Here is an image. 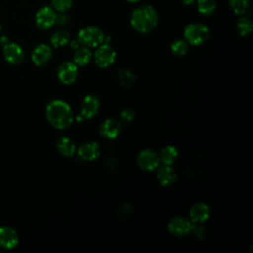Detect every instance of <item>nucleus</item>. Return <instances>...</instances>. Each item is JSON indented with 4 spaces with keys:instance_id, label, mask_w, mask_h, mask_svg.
Instances as JSON below:
<instances>
[{
    "instance_id": "obj_1",
    "label": "nucleus",
    "mask_w": 253,
    "mask_h": 253,
    "mask_svg": "<svg viewBox=\"0 0 253 253\" xmlns=\"http://www.w3.org/2000/svg\"><path fill=\"white\" fill-rule=\"evenodd\" d=\"M45 117L49 125L56 129H65L74 121L73 112L69 104L59 99L52 100L46 105Z\"/></svg>"
},
{
    "instance_id": "obj_2",
    "label": "nucleus",
    "mask_w": 253,
    "mask_h": 253,
    "mask_svg": "<svg viewBox=\"0 0 253 253\" xmlns=\"http://www.w3.org/2000/svg\"><path fill=\"white\" fill-rule=\"evenodd\" d=\"M158 23V14L151 6H140L136 8L130 16L131 27L139 33L152 31Z\"/></svg>"
},
{
    "instance_id": "obj_3",
    "label": "nucleus",
    "mask_w": 253,
    "mask_h": 253,
    "mask_svg": "<svg viewBox=\"0 0 253 253\" xmlns=\"http://www.w3.org/2000/svg\"><path fill=\"white\" fill-rule=\"evenodd\" d=\"M184 37L188 43L192 45H200L210 38V30L202 23H192L185 28Z\"/></svg>"
},
{
    "instance_id": "obj_4",
    "label": "nucleus",
    "mask_w": 253,
    "mask_h": 253,
    "mask_svg": "<svg viewBox=\"0 0 253 253\" xmlns=\"http://www.w3.org/2000/svg\"><path fill=\"white\" fill-rule=\"evenodd\" d=\"M105 35L103 31L95 26L82 28L78 33V42L87 47H97L104 42Z\"/></svg>"
},
{
    "instance_id": "obj_5",
    "label": "nucleus",
    "mask_w": 253,
    "mask_h": 253,
    "mask_svg": "<svg viewBox=\"0 0 253 253\" xmlns=\"http://www.w3.org/2000/svg\"><path fill=\"white\" fill-rule=\"evenodd\" d=\"M116 56V51L111 46V44L101 43L97 46V49L95 50L94 60L99 67L106 68L111 66L115 62Z\"/></svg>"
},
{
    "instance_id": "obj_6",
    "label": "nucleus",
    "mask_w": 253,
    "mask_h": 253,
    "mask_svg": "<svg viewBox=\"0 0 253 253\" xmlns=\"http://www.w3.org/2000/svg\"><path fill=\"white\" fill-rule=\"evenodd\" d=\"M137 165L140 169L144 171H154L158 168L160 164L158 153L152 149H143L141 150L136 157Z\"/></svg>"
},
{
    "instance_id": "obj_7",
    "label": "nucleus",
    "mask_w": 253,
    "mask_h": 253,
    "mask_svg": "<svg viewBox=\"0 0 253 253\" xmlns=\"http://www.w3.org/2000/svg\"><path fill=\"white\" fill-rule=\"evenodd\" d=\"M193 226V222L183 216H175L172 217L167 224L168 231L177 237H182L191 232Z\"/></svg>"
},
{
    "instance_id": "obj_8",
    "label": "nucleus",
    "mask_w": 253,
    "mask_h": 253,
    "mask_svg": "<svg viewBox=\"0 0 253 253\" xmlns=\"http://www.w3.org/2000/svg\"><path fill=\"white\" fill-rule=\"evenodd\" d=\"M56 74L61 83L65 85L72 84L78 77V66L73 61H64L58 66Z\"/></svg>"
},
{
    "instance_id": "obj_9",
    "label": "nucleus",
    "mask_w": 253,
    "mask_h": 253,
    "mask_svg": "<svg viewBox=\"0 0 253 253\" xmlns=\"http://www.w3.org/2000/svg\"><path fill=\"white\" fill-rule=\"evenodd\" d=\"M100 109V100L95 94L86 95L80 105V116L83 119H92Z\"/></svg>"
},
{
    "instance_id": "obj_10",
    "label": "nucleus",
    "mask_w": 253,
    "mask_h": 253,
    "mask_svg": "<svg viewBox=\"0 0 253 253\" xmlns=\"http://www.w3.org/2000/svg\"><path fill=\"white\" fill-rule=\"evenodd\" d=\"M122 130V123L115 118H108L103 121L99 127L100 134L107 139L116 138Z\"/></svg>"
},
{
    "instance_id": "obj_11",
    "label": "nucleus",
    "mask_w": 253,
    "mask_h": 253,
    "mask_svg": "<svg viewBox=\"0 0 253 253\" xmlns=\"http://www.w3.org/2000/svg\"><path fill=\"white\" fill-rule=\"evenodd\" d=\"M2 48H3V56L8 63L16 65L23 61L25 57V52L18 43L9 42Z\"/></svg>"
},
{
    "instance_id": "obj_12",
    "label": "nucleus",
    "mask_w": 253,
    "mask_h": 253,
    "mask_svg": "<svg viewBox=\"0 0 253 253\" xmlns=\"http://www.w3.org/2000/svg\"><path fill=\"white\" fill-rule=\"evenodd\" d=\"M77 155L83 161H93L96 160L101 154L100 145L95 141H88L82 143L76 149Z\"/></svg>"
},
{
    "instance_id": "obj_13",
    "label": "nucleus",
    "mask_w": 253,
    "mask_h": 253,
    "mask_svg": "<svg viewBox=\"0 0 253 253\" xmlns=\"http://www.w3.org/2000/svg\"><path fill=\"white\" fill-rule=\"evenodd\" d=\"M211 214V209L206 203H196L189 210L190 220L193 223L201 224L208 220Z\"/></svg>"
},
{
    "instance_id": "obj_14",
    "label": "nucleus",
    "mask_w": 253,
    "mask_h": 253,
    "mask_svg": "<svg viewBox=\"0 0 253 253\" xmlns=\"http://www.w3.org/2000/svg\"><path fill=\"white\" fill-rule=\"evenodd\" d=\"M56 14L50 7H42L36 14V24L40 29H49L55 24Z\"/></svg>"
},
{
    "instance_id": "obj_15",
    "label": "nucleus",
    "mask_w": 253,
    "mask_h": 253,
    "mask_svg": "<svg viewBox=\"0 0 253 253\" xmlns=\"http://www.w3.org/2000/svg\"><path fill=\"white\" fill-rule=\"evenodd\" d=\"M52 51L49 45L45 43L38 44L32 51L31 59L33 63L37 66L45 65L51 58Z\"/></svg>"
},
{
    "instance_id": "obj_16",
    "label": "nucleus",
    "mask_w": 253,
    "mask_h": 253,
    "mask_svg": "<svg viewBox=\"0 0 253 253\" xmlns=\"http://www.w3.org/2000/svg\"><path fill=\"white\" fill-rule=\"evenodd\" d=\"M19 243V236L10 226H0V248L13 249Z\"/></svg>"
},
{
    "instance_id": "obj_17",
    "label": "nucleus",
    "mask_w": 253,
    "mask_h": 253,
    "mask_svg": "<svg viewBox=\"0 0 253 253\" xmlns=\"http://www.w3.org/2000/svg\"><path fill=\"white\" fill-rule=\"evenodd\" d=\"M156 178L161 186L167 187L172 185L176 181L177 174L174 168L171 167V165L162 164V166H158L157 168Z\"/></svg>"
},
{
    "instance_id": "obj_18",
    "label": "nucleus",
    "mask_w": 253,
    "mask_h": 253,
    "mask_svg": "<svg viewBox=\"0 0 253 253\" xmlns=\"http://www.w3.org/2000/svg\"><path fill=\"white\" fill-rule=\"evenodd\" d=\"M159 160L162 164L164 165H173L178 157H179V152L178 149L173 146V145H166L161 148V150L158 153Z\"/></svg>"
},
{
    "instance_id": "obj_19",
    "label": "nucleus",
    "mask_w": 253,
    "mask_h": 253,
    "mask_svg": "<svg viewBox=\"0 0 253 253\" xmlns=\"http://www.w3.org/2000/svg\"><path fill=\"white\" fill-rule=\"evenodd\" d=\"M56 148L58 152L64 156H72L76 152L75 142L68 136H61L56 141Z\"/></svg>"
},
{
    "instance_id": "obj_20",
    "label": "nucleus",
    "mask_w": 253,
    "mask_h": 253,
    "mask_svg": "<svg viewBox=\"0 0 253 253\" xmlns=\"http://www.w3.org/2000/svg\"><path fill=\"white\" fill-rule=\"evenodd\" d=\"M116 77H117V80H118L119 84L122 87H125V88L132 87L133 84L135 83V80H136V77H135L134 73L131 70L127 69V68L119 69L116 73Z\"/></svg>"
},
{
    "instance_id": "obj_21",
    "label": "nucleus",
    "mask_w": 253,
    "mask_h": 253,
    "mask_svg": "<svg viewBox=\"0 0 253 253\" xmlns=\"http://www.w3.org/2000/svg\"><path fill=\"white\" fill-rule=\"evenodd\" d=\"M92 59V52L90 51L89 47L87 46H79L75 49L73 55V62L77 66H85L87 65Z\"/></svg>"
},
{
    "instance_id": "obj_22",
    "label": "nucleus",
    "mask_w": 253,
    "mask_h": 253,
    "mask_svg": "<svg viewBox=\"0 0 253 253\" xmlns=\"http://www.w3.org/2000/svg\"><path fill=\"white\" fill-rule=\"evenodd\" d=\"M70 35L66 30H58L50 37V43L54 47H61L69 43Z\"/></svg>"
},
{
    "instance_id": "obj_23",
    "label": "nucleus",
    "mask_w": 253,
    "mask_h": 253,
    "mask_svg": "<svg viewBox=\"0 0 253 253\" xmlns=\"http://www.w3.org/2000/svg\"><path fill=\"white\" fill-rule=\"evenodd\" d=\"M236 28H237V32H238V34L240 36L247 37V36H249L252 33L253 23H252V21L249 18L243 17V18H240L238 20Z\"/></svg>"
},
{
    "instance_id": "obj_24",
    "label": "nucleus",
    "mask_w": 253,
    "mask_h": 253,
    "mask_svg": "<svg viewBox=\"0 0 253 253\" xmlns=\"http://www.w3.org/2000/svg\"><path fill=\"white\" fill-rule=\"evenodd\" d=\"M171 51L173 54L177 55V56H183L187 53L188 48H189V43L186 42V40H182V39H178L176 41H174L171 43Z\"/></svg>"
},
{
    "instance_id": "obj_25",
    "label": "nucleus",
    "mask_w": 253,
    "mask_h": 253,
    "mask_svg": "<svg viewBox=\"0 0 253 253\" xmlns=\"http://www.w3.org/2000/svg\"><path fill=\"white\" fill-rule=\"evenodd\" d=\"M229 5L236 15H243L249 7V0H229Z\"/></svg>"
},
{
    "instance_id": "obj_26",
    "label": "nucleus",
    "mask_w": 253,
    "mask_h": 253,
    "mask_svg": "<svg viewBox=\"0 0 253 253\" xmlns=\"http://www.w3.org/2000/svg\"><path fill=\"white\" fill-rule=\"evenodd\" d=\"M198 10L203 15H211L215 10L214 0H198Z\"/></svg>"
},
{
    "instance_id": "obj_27",
    "label": "nucleus",
    "mask_w": 253,
    "mask_h": 253,
    "mask_svg": "<svg viewBox=\"0 0 253 253\" xmlns=\"http://www.w3.org/2000/svg\"><path fill=\"white\" fill-rule=\"evenodd\" d=\"M52 7L58 12H65L72 5V0H51Z\"/></svg>"
},
{
    "instance_id": "obj_28",
    "label": "nucleus",
    "mask_w": 253,
    "mask_h": 253,
    "mask_svg": "<svg viewBox=\"0 0 253 253\" xmlns=\"http://www.w3.org/2000/svg\"><path fill=\"white\" fill-rule=\"evenodd\" d=\"M131 211H132V208H131V205L129 203H126V202H124L122 203L119 208H118V215L122 218H125V217H127L130 213H131Z\"/></svg>"
},
{
    "instance_id": "obj_29",
    "label": "nucleus",
    "mask_w": 253,
    "mask_h": 253,
    "mask_svg": "<svg viewBox=\"0 0 253 253\" xmlns=\"http://www.w3.org/2000/svg\"><path fill=\"white\" fill-rule=\"evenodd\" d=\"M191 232L193 234V236L198 239V240H202L204 239L205 235H206V231L204 229V227L201 224H197V223H193Z\"/></svg>"
},
{
    "instance_id": "obj_30",
    "label": "nucleus",
    "mask_w": 253,
    "mask_h": 253,
    "mask_svg": "<svg viewBox=\"0 0 253 253\" xmlns=\"http://www.w3.org/2000/svg\"><path fill=\"white\" fill-rule=\"evenodd\" d=\"M121 120L124 122H131L135 117V112L131 108H126L121 112Z\"/></svg>"
},
{
    "instance_id": "obj_31",
    "label": "nucleus",
    "mask_w": 253,
    "mask_h": 253,
    "mask_svg": "<svg viewBox=\"0 0 253 253\" xmlns=\"http://www.w3.org/2000/svg\"><path fill=\"white\" fill-rule=\"evenodd\" d=\"M105 166L109 171H115L118 168V162L114 157H107V159L105 160Z\"/></svg>"
},
{
    "instance_id": "obj_32",
    "label": "nucleus",
    "mask_w": 253,
    "mask_h": 253,
    "mask_svg": "<svg viewBox=\"0 0 253 253\" xmlns=\"http://www.w3.org/2000/svg\"><path fill=\"white\" fill-rule=\"evenodd\" d=\"M68 22H69V17H68V15L64 14L63 12H61L60 15H56L55 23L58 26H65L66 24H68Z\"/></svg>"
},
{
    "instance_id": "obj_33",
    "label": "nucleus",
    "mask_w": 253,
    "mask_h": 253,
    "mask_svg": "<svg viewBox=\"0 0 253 253\" xmlns=\"http://www.w3.org/2000/svg\"><path fill=\"white\" fill-rule=\"evenodd\" d=\"M70 43V46L73 48V49H77L79 46H80V42H78V40H73L71 42H69Z\"/></svg>"
},
{
    "instance_id": "obj_34",
    "label": "nucleus",
    "mask_w": 253,
    "mask_h": 253,
    "mask_svg": "<svg viewBox=\"0 0 253 253\" xmlns=\"http://www.w3.org/2000/svg\"><path fill=\"white\" fill-rule=\"evenodd\" d=\"M9 42V39L6 36H2L0 37V46L3 47L5 44H7Z\"/></svg>"
},
{
    "instance_id": "obj_35",
    "label": "nucleus",
    "mask_w": 253,
    "mask_h": 253,
    "mask_svg": "<svg viewBox=\"0 0 253 253\" xmlns=\"http://www.w3.org/2000/svg\"><path fill=\"white\" fill-rule=\"evenodd\" d=\"M194 1H195V0H181V2H182V3H184V4H186V5L192 4Z\"/></svg>"
},
{
    "instance_id": "obj_36",
    "label": "nucleus",
    "mask_w": 253,
    "mask_h": 253,
    "mask_svg": "<svg viewBox=\"0 0 253 253\" xmlns=\"http://www.w3.org/2000/svg\"><path fill=\"white\" fill-rule=\"evenodd\" d=\"M127 1H129V2H136V1H138V0H127Z\"/></svg>"
},
{
    "instance_id": "obj_37",
    "label": "nucleus",
    "mask_w": 253,
    "mask_h": 253,
    "mask_svg": "<svg viewBox=\"0 0 253 253\" xmlns=\"http://www.w3.org/2000/svg\"><path fill=\"white\" fill-rule=\"evenodd\" d=\"M0 30H1V26H0Z\"/></svg>"
}]
</instances>
